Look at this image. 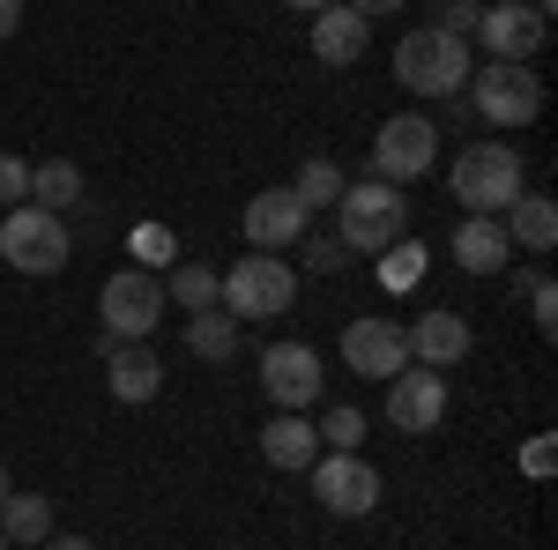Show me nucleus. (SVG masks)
Returning a JSON list of instances; mask_svg holds the SVG:
<instances>
[{
    "instance_id": "1",
    "label": "nucleus",
    "mask_w": 558,
    "mask_h": 550,
    "mask_svg": "<svg viewBox=\"0 0 558 550\" xmlns=\"http://www.w3.org/2000/svg\"><path fill=\"white\" fill-rule=\"evenodd\" d=\"M395 83L410 89V97H462L470 89V38H447V30H410V38L395 45Z\"/></svg>"
},
{
    "instance_id": "2",
    "label": "nucleus",
    "mask_w": 558,
    "mask_h": 550,
    "mask_svg": "<svg viewBox=\"0 0 558 550\" xmlns=\"http://www.w3.org/2000/svg\"><path fill=\"white\" fill-rule=\"evenodd\" d=\"M336 239H343L350 254H387L395 239H410V201H402V186H387V179L343 186V201H336Z\"/></svg>"
},
{
    "instance_id": "3",
    "label": "nucleus",
    "mask_w": 558,
    "mask_h": 550,
    "mask_svg": "<svg viewBox=\"0 0 558 550\" xmlns=\"http://www.w3.org/2000/svg\"><path fill=\"white\" fill-rule=\"evenodd\" d=\"M223 313L246 328V320H276V313H291L299 305V268L283 254H246V260H231L223 268Z\"/></svg>"
},
{
    "instance_id": "4",
    "label": "nucleus",
    "mask_w": 558,
    "mask_h": 550,
    "mask_svg": "<svg viewBox=\"0 0 558 550\" xmlns=\"http://www.w3.org/2000/svg\"><path fill=\"white\" fill-rule=\"evenodd\" d=\"M75 254V239H68V223L38 201H15V209L0 216V260L15 268V276H60Z\"/></svg>"
},
{
    "instance_id": "5",
    "label": "nucleus",
    "mask_w": 558,
    "mask_h": 550,
    "mask_svg": "<svg viewBox=\"0 0 558 550\" xmlns=\"http://www.w3.org/2000/svg\"><path fill=\"white\" fill-rule=\"evenodd\" d=\"M454 201L470 216H499L514 194H529L521 186V157L507 149V142H470V149H454Z\"/></svg>"
},
{
    "instance_id": "6",
    "label": "nucleus",
    "mask_w": 558,
    "mask_h": 550,
    "mask_svg": "<svg viewBox=\"0 0 558 550\" xmlns=\"http://www.w3.org/2000/svg\"><path fill=\"white\" fill-rule=\"evenodd\" d=\"M470 112L492 120V127H529L544 112V83L529 60H484L470 68Z\"/></svg>"
},
{
    "instance_id": "7",
    "label": "nucleus",
    "mask_w": 558,
    "mask_h": 550,
    "mask_svg": "<svg viewBox=\"0 0 558 550\" xmlns=\"http://www.w3.org/2000/svg\"><path fill=\"white\" fill-rule=\"evenodd\" d=\"M97 320H105V335H112V342L157 335V320H165V283H157V268L128 260L120 276H105V291H97Z\"/></svg>"
},
{
    "instance_id": "8",
    "label": "nucleus",
    "mask_w": 558,
    "mask_h": 550,
    "mask_svg": "<svg viewBox=\"0 0 558 550\" xmlns=\"http://www.w3.org/2000/svg\"><path fill=\"white\" fill-rule=\"evenodd\" d=\"M439 164V127H432L425 112H395L380 134H373V179L387 186H410V179H425Z\"/></svg>"
},
{
    "instance_id": "9",
    "label": "nucleus",
    "mask_w": 558,
    "mask_h": 550,
    "mask_svg": "<svg viewBox=\"0 0 558 550\" xmlns=\"http://www.w3.org/2000/svg\"><path fill=\"white\" fill-rule=\"evenodd\" d=\"M313 499L336 513V521H365V513L380 506V468L365 462V454H313Z\"/></svg>"
},
{
    "instance_id": "10",
    "label": "nucleus",
    "mask_w": 558,
    "mask_h": 550,
    "mask_svg": "<svg viewBox=\"0 0 558 550\" xmlns=\"http://www.w3.org/2000/svg\"><path fill=\"white\" fill-rule=\"evenodd\" d=\"M260 387H268L276 410H313L328 394V365H320L313 342H268L260 350Z\"/></svg>"
},
{
    "instance_id": "11",
    "label": "nucleus",
    "mask_w": 558,
    "mask_h": 550,
    "mask_svg": "<svg viewBox=\"0 0 558 550\" xmlns=\"http://www.w3.org/2000/svg\"><path fill=\"white\" fill-rule=\"evenodd\" d=\"M476 38H484V52H492V60H536V52L551 45V23H544L529 0H484Z\"/></svg>"
},
{
    "instance_id": "12",
    "label": "nucleus",
    "mask_w": 558,
    "mask_h": 550,
    "mask_svg": "<svg viewBox=\"0 0 558 550\" xmlns=\"http://www.w3.org/2000/svg\"><path fill=\"white\" fill-rule=\"evenodd\" d=\"M343 365L357 372V380H395L402 365H410V335L395 328V320H380V313H365V320H350L343 328Z\"/></svg>"
},
{
    "instance_id": "13",
    "label": "nucleus",
    "mask_w": 558,
    "mask_h": 550,
    "mask_svg": "<svg viewBox=\"0 0 558 550\" xmlns=\"http://www.w3.org/2000/svg\"><path fill=\"white\" fill-rule=\"evenodd\" d=\"M246 239H254V254H283V246H299L305 231H313V216H305V201L291 194V186H260L254 201H246Z\"/></svg>"
},
{
    "instance_id": "14",
    "label": "nucleus",
    "mask_w": 558,
    "mask_h": 550,
    "mask_svg": "<svg viewBox=\"0 0 558 550\" xmlns=\"http://www.w3.org/2000/svg\"><path fill=\"white\" fill-rule=\"evenodd\" d=\"M387 387H395V394H387V424H395V431H410V439H417V431H439V417H447V380H439L432 365H402Z\"/></svg>"
},
{
    "instance_id": "15",
    "label": "nucleus",
    "mask_w": 558,
    "mask_h": 550,
    "mask_svg": "<svg viewBox=\"0 0 558 550\" xmlns=\"http://www.w3.org/2000/svg\"><path fill=\"white\" fill-rule=\"evenodd\" d=\"M313 60H328V68H350V60H365V45H373V23L343 8V0H328V8H313Z\"/></svg>"
},
{
    "instance_id": "16",
    "label": "nucleus",
    "mask_w": 558,
    "mask_h": 550,
    "mask_svg": "<svg viewBox=\"0 0 558 550\" xmlns=\"http://www.w3.org/2000/svg\"><path fill=\"white\" fill-rule=\"evenodd\" d=\"M105 387H112V402L142 410V402L165 394V357H157L149 342H120V350L105 357Z\"/></svg>"
},
{
    "instance_id": "17",
    "label": "nucleus",
    "mask_w": 558,
    "mask_h": 550,
    "mask_svg": "<svg viewBox=\"0 0 558 550\" xmlns=\"http://www.w3.org/2000/svg\"><path fill=\"white\" fill-rule=\"evenodd\" d=\"M410 335V365H432V372H447V365H462L470 357V320L454 313V305H439L425 313L417 328H402Z\"/></svg>"
},
{
    "instance_id": "18",
    "label": "nucleus",
    "mask_w": 558,
    "mask_h": 550,
    "mask_svg": "<svg viewBox=\"0 0 558 550\" xmlns=\"http://www.w3.org/2000/svg\"><path fill=\"white\" fill-rule=\"evenodd\" d=\"M454 260H462L470 276H499V268L514 260V239H507V223H499V216H470V223L454 231Z\"/></svg>"
},
{
    "instance_id": "19",
    "label": "nucleus",
    "mask_w": 558,
    "mask_h": 550,
    "mask_svg": "<svg viewBox=\"0 0 558 550\" xmlns=\"http://www.w3.org/2000/svg\"><path fill=\"white\" fill-rule=\"evenodd\" d=\"M499 223H507V239L529 246V254H551L558 246V201L551 194H514V201L499 209Z\"/></svg>"
},
{
    "instance_id": "20",
    "label": "nucleus",
    "mask_w": 558,
    "mask_h": 550,
    "mask_svg": "<svg viewBox=\"0 0 558 550\" xmlns=\"http://www.w3.org/2000/svg\"><path fill=\"white\" fill-rule=\"evenodd\" d=\"M260 454L276 468H313V454H320V431L299 417V410H276V417L260 424Z\"/></svg>"
},
{
    "instance_id": "21",
    "label": "nucleus",
    "mask_w": 558,
    "mask_h": 550,
    "mask_svg": "<svg viewBox=\"0 0 558 550\" xmlns=\"http://www.w3.org/2000/svg\"><path fill=\"white\" fill-rule=\"evenodd\" d=\"M83 164H75V157H45V164H31V201H38V209H83Z\"/></svg>"
},
{
    "instance_id": "22",
    "label": "nucleus",
    "mask_w": 558,
    "mask_h": 550,
    "mask_svg": "<svg viewBox=\"0 0 558 550\" xmlns=\"http://www.w3.org/2000/svg\"><path fill=\"white\" fill-rule=\"evenodd\" d=\"M0 536L8 543H45L52 536V499L45 491H8L0 499Z\"/></svg>"
},
{
    "instance_id": "23",
    "label": "nucleus",
    "mask_w": 558,
    "mask_h": 550,
    "mask_svg": "<svg viewBox=\"0 0 558 550\" xmlns=\"http://www.w3.org/2000/svg\"><path fill=\"white\" fill-rule=\"evenodd\" d=\"M186 350H194L202 365H223V357H239V320H231L223 305L194 313V320H186Z\"/></svg>"
},
{
    "instance_id": "24",
    "label": "nucleus",
    "mask_w": 558,
    "mask_h": 550,
    "mask_svg": "<svg viewBox=\"0 0 558 550\" xmlns=\"http://www.w3.org/2000/svg\"><path fill=\"white\" fill-rule=\"evenodd\" d=\"M343 186H350V179L336 171V157H305L299 179H291V194L305 201V216H328L336 201H343Z\"/></svg>"
},
{
    "instance_id": "25",
    "label": "nucleus",
    "mask_w": 558,
    "mask_h": 550,
    "mask_svg": "<svg viewBox=\"0 0 558 550\" xmlns=\"http://www.w3.org/2000/svg\"><path fill=\"white\" fill-rule=\"evenodd\" d=\"M216 291H223V276H216L209 260H172V283H165V297H179L186 313H209Z\"/></svg>"
},
{
    "instance_id": "26",
    "label": "nucleus",
    "mask_w": 558,
    "mask_h": 550,
    "mask_svg": "<svg viewBox=\"0 0 558 550\" xmlns=\"http://www.w3.org/2000/svg\"><path fill=\"white\" fill-rule=\"evenodd\" d=\"M417 268H425V246L395 239V246L380 254V283H387V291H410V283H417Z\"/></svg>"
},
{
    "instance_id": "27",
    "label": "nucleus",
    "mask_w": 558,
    "mask_h": 550,
    "mask_svg": "<svg viewBox=\"0 0 558 550\" xmlns=\"http://www.w3.org/2000/svg\"><path fill=\"white\" fill-rule=\"evenodd\" d=\"M357 439H365V417H357V410H328L320 447H328V454H357Z\"/></svg>"
},
{
    "instance_id": "28",
    "label": "nucleus",
    "mask_w": 558,
    "mask_h": 550,
    "mask_svg": "<svg viewBox=\"0 0 558 550\" xmlns=\"http://www.w3.org/2000/svg\"><path fill=\"white\" fill-rule=\"evenodd\" d=\"M529 320H536V335H558V283L551 276H529Z\"/></svg>"
},
{
    "instance_id": "29",
    "label": "nucleus",
    "mask_w": 558,
    "mask_h": 550,
    "mask_svg": "<svg viewBox=\"0 0 558 550\" xmlns=\"http://www.w3.org/2000/svg\"><path fill=\"white\" fill-rule=\"evenodd\" d=\"M134 260H142V268H172V260H179L172 231H165V223H149V231H134Z\"/></svg>"
},
{
    "instance_id": "30",
    "label": "nucleus",
    "mask_w": 558,
    "mask_h": 550,
    "mask_svg": "<svg viewBox=\"0 0 558 550\" xmlns=\"http://www.w3.org/2000/svg\"><path fill=\"white\" fill-rule=\"evenodd\" d=\"M299 246H305V268H313V276H328V268H343V260H350V246H343V239H328V231H305Z\"/></svg>"
},
{
    "instance_id": "31",
    "label": "nucleus",
    "mask_w": 558,
    "mask_h": 550,
    "mask_svg": "<svg viewBox=\"0 0 558 550\" xmlns=\"http://www.w3.org/2000/svg\"><path fill=\"white\" fill-rule=\"evenodd\" d=\"M15 201H31V157L0 149V209H15Z\"/></svg>"
},
{
    "instance_id": "32",
    "label": "nucleus",
    "mask_w": 558,
    "mask_h": 550,
    "mask_svg": "<svg viewBox=\"0 0 558 550\" xmlns=\"http://www.w3.org/2000/svg\"><path fill=\"white\" fill-rule=\"evenodd\" d=\"M476 15H484V0H447V8L432 15V30H447V38H476Z\"/></svg>"
},
{
    "instance_id": "33",
    "label": "nucleus",
    "mask_w": 558,
    "mask_h": 550,
    "mask_svg": "<svg viewBox=\"0 0 558 550\" xmlns=\"http://www.w3.org/2000/svg\"><path fill=\"white\" fill-rule=\"evenodd\" d=\"M529 476H551V439H529Z\"/></svg>"
},
{
    "instance_id": "34",
    "label": "nucleus",
    "mask_w": 558,
    "mask_h": 550,
    "mask_svg": "<svg viewBox=\"0 0 558 550\" xmlns=\"http://www.w3.org/2000/svg\"><path fill=\"white\" fill-rule=\"evenodd\" d=\"M343 8H357V15H365V23H373V15H395V8H402V0H343Z\"/></svg>"
},
{
    "instance_id": "35",
    "label": "nucleus",
    "mask_w": 558,
    "mask_h": 550,
    "mask_svg": "<svg viewBox=\"0 0 558 550\" xmlns=\"http://www.w3.org/2000/svg\"><path fill=\"white\" fill-rule=\"evenodd\" d=\"M15 23H23V0H0V38H15Z\"/></svg>"
},
{
    "instance_id": "36",
    "label": "nucleus",
    "mask_w": 558,
    "mask_h": 550,
    "mask_svg": "<svg viewBox=\"0 0 558 550\" xmlns=\"http://www.w3.org/2000/svg\"><path fill=\"white\" fill-rule=\"evenodd\" d=\"M45 550H97L89 536H45Z\"/></svg>"
},
{
    "instance_id": "37",
    "label": "nucleus",
    "mask_w": 558,
    "mask_h": 550,
    "mask_svg": "<svg viewBox=\"0 0 558 550\" xmlns=\"http://www.w3.org/2000/svg\"><path fill=\"white\" fill-rule=\"evenodd\" d=\"M283 8H305V15H313V8H328V0H283Z\"/></svg>"
},
{
    "instance_id": "38",
    "label": "nucleus",
    "mask_w": 558,
    "mask_h": 550,
    "mask_svg": "<svg viewBox=\"0 0 558 550\" xmlns=\"http://www.w3.org/2000/svg\"><path fill=\"white\" fill-rule=\"evenodd\" d=\"M0 499H8V454H0Z\"/></svg>"
},
{
    "instance_id": "39",
    "label": "nucleus",
    "mask_w": 558,
    "mask_h": 550,
    "mask_svg": "<svg viewBox=\"0 0 558 550\" xmlns=\"http://www.w3.org/2000/svg\"><path fill=\"white\" fill-rule=\"evenodd\" d=\"M0 550H8V536H0Z\"/></svg>"
}]
</instances>
